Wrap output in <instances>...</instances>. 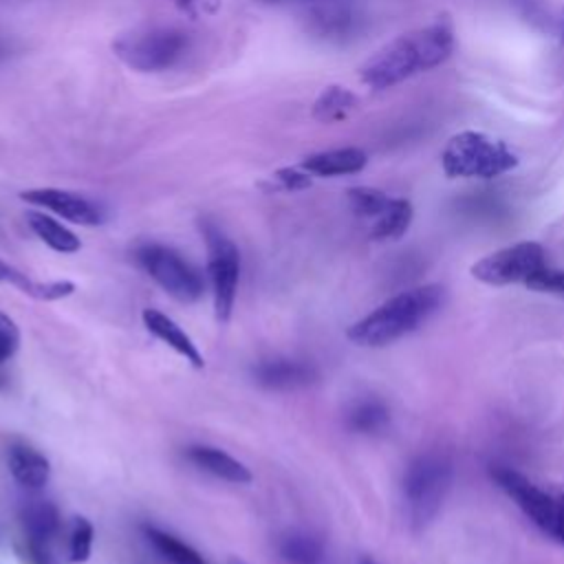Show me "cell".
<instances>
[{
    "instance_id": "26",
    "label": "cell",
    "mask_w": 564,
    "mask_h": 564,
    "mask_svg": "<svg viewBox=\"0 0 564 564\" xmlns=\"http://www.w3.org/2000/svg\"><path fill=\"white\" fill-rule=\"evenodd\" d=\"M93 540H95L93 522L84 516H75L68 529V560L73 564L86 562L93 553Z\"/></svg>"
},
{
    "instance_id": "12",
    "label": "cell",
    "mask_w": 564,
    "mask_h": 564,
    "mask_svg": "<svg viewBox=\"0 0 564 564\" xmlns=\"http://www.w3.org/2000/svg\"><path fill=\"white\" fill-rule=\"evenodd\" d=\"M141 319H143V326L148 328V333H152L159 341L170 346L176 355H181L196 370H200L205 366L203 352L198 350L194 339L170 315H165L159 308H143Z\"/></svg>"
},
{
    "instance_id": "33",
    "label": "cell",
    "mask_w": 564,
    "mask_h": 564,
    "mask_svg": "<svg viewBox=\"0 0 564 564\" xmlns=\"http://www.w3.org/2000/svg\"><path fill=\"white\" fill-rule=\"evenodd\" d=\"M229 564H247V562H242V560H238V557H231Z\"/></svg>"
},
{
    "instance_id": "35",
    "label": "cell",
    "mask_w": 564,
    "mask_h": 564,
    "mask_svg": "<svg viewBox=\"0 0 564 564\" xmlns=\"http://www.w3.org/2000/svg\"><path fill=\"white\" fill-rule=\"evenodd\" d=\"M311 2H324V0H311Z\"/></svg>"
},
{
    "instance_id": "19",
    "label": "cell",
    "mask_w": 564,
    "mask_h": 564,
    "mask_svg": "<svg viewBox=\"0 0 564 564\" xmlns=\"http://www.w3.org/2000/svg\"><path fill=\"white\" fill-rule=\"evenodd\" d=\"M357 104L359 99L352 90L339 84H330L317 95L311 115L319 123H341L352 115Z\"/></svg>"
},
{
    "instance_id": "27",
    "label": "cell",
    "mask_w": 564,
    "mask_h": 564,
    "mask_svg": "<svg viewBox=\"0 0 564 564\" xmlns=\"http://www.w3.org/2000/svg\"><path fill=\"white\" fill-rule=\"evenodd\" d=\"M313 174L304 167H280L267 178V187L273 192H302L313 185Z\"/></svg>"
},
{
    "instance_id": "24",
    "label": "cell",
    "mask_w": 564,
    "mask_h": 564,
    "mask_svg": "<svg viewBox=\"0 0 564 564\" xmlns=\"http://www.w3.org/2000/svg\"><path fill=\"white\" fill-rule=\"evenodd\" d=\"M324 2L326 4L315 7L311 13L313 29L326 37H344L346 33H350L355 29V15L341 4H333L330 0Z\"/></svg>"
},
{
    "instance_id": "7",
    "label": "cell",
    "mask_w": 564,
    "mask_h": 564,
    "mask_svg": "<svg viewBox=\"0 0 564 564\" xmlns=\"http://www.w3.org/2000/svg\"><path fill=\"white\" fill-rule=\"evenodd\" d=\"M203 234L207 245V278L214 300V315L218 322H227L238 293L240 253L238 247L214 225H205Z\"/></svg>"
},
{
    "instance_id": "18",
    "label": "cell",
    "mask_w": 564,
    "mask_h": 564,
    "mask_svg": "<svg viewBox=\"0 0 564 564\" xmlns=\"http://www.w3.org/2000/svg\"><path fill=\"white\" fill-rule=\"evenodd\" d=\"M26 225L48 249H53L57 253L68 256V253H77L82 249V240L77 238V234L44 212H29Z\"/></svg>"
},
{
    "instance_id": "30",
    "label": "cell",
    "mask_w": 564,
    "mask_h": 564,
    "mask_svg": "<svg viewBox=\"0 0 564 564\" xmlns=\"http://www.w3.org/2000/svg\"><path fill=\"white\" fill-rule=\"evenodd\" d=\"M174 4L192 18H203V15H216L220 11L223 0H174Z\"/></svg>"
},
{
    "instance_id": "17",
    "label": "cell",
    "mask_w": 564,
    "mask_h": 564,
    "mask_svg": "<svg viewBox=\"0 0 564 564\" xmlns=\"http://www.w3.org/2000/svg\"><path fill=\"white\" fill-rule=\"evenodd\" d=\"M0 284H11L20 293H24L33 300H42V302H57V300L73 295V291H75V284L70 280L35 282L24 271H20L18 267H13L11 262H7L2 258H0Z\"/></svg>"
},
{
    "instance_id": "31",
    "label": "cell",
    "mask_w": 564,
    "mask_h": 564,
    "mask_svg": "<svg viewBox=\"0 0 564 564\" xmlns=\"http://www.w3.org/2000/svg\"><path fill=\"white\" fill-rule=\"evenodd\" d=\"M18 53V40L11 33L0 31V64Z\"/></svg>"
},
{
    "instance_id": "2",
    "label": "cell",
    "mask_w": 564,
    "mask_h": 564,
    "mask_svg": "<svg viewBox=\"0 0 564 564\" xmlns=\"http://www.w3.org/2000/svg\"><path fill=\"white\" fill-rule=\"evenodd\" d=\"M443 297L445 289L436 282L401 291L350 324L346 337L357 346H388L427 322L441 308Z\"/></svg>"
},
{
    "instance_id": "9",
    "label": "cell",
    "mask_w": 564,
    "mask_h": 564,
    "mask_svg": "<svg viewBox=\"0 0 564 564\" xmlns=\"http://www.w3.org/2000/svg\"><path fill=\"white\" fill-rule=\"evenodd\" d=\"M491 480L520 507V511L546 535L555 513H557V500L555 494H546L540 489L535 482H531L527 476L520 471L505 467V465H494L489 469Z\"/></svg>"
},
{
    "instance_id": "13",
    "label": "cell",
    "mask_w": 564,
    "mask_h": 564,
    "mask_svg": "<svg viewBox=\"0 0 564 564\" xmlns=\"http://www.w3.org/2000/svg\"><path fill=\"white\" fill-rule=\"evenodd\" d=\"M187 460L198 467L200 471H207L220 480L234 482V485H247L253 480V474L245 463L234 458L231 454L212 447V445H192L185 452Z\"/></svg>"
},
{
    "instance_id": "15",
    "label": "cell",
    "mask_w": 564,
    "mask_h": 564,
    "mask_svg": "<svg viewBox=\"0 0 564 564\" xmlns=\"http://www.w3.org/2000/svg\"><path fill=\"white\" fill-rule=\"evenodd\" d=\"M253 377L260 386L271 390H293L311 383L317 372L311 364L297 359H267L253 368Z\"/></svg>"
},
{
    "instance_id": "29",
    "label": "cell",
    "mask_w": 564,
    "mask_h": 564,
    "mask_svg": "<svg viewBox=\"0 0 564 564\" xmlns=\"http://www.w3.org/2000/svg\"><path fill=\"white\" fill-rule=\"evenodd\" d=\"M524 286H529L531 291H538V293L564 295V271L551 269V267H542L538 273H533L524 282Z\"/></svg>"
},
{
    "instance_id": "20",
    "label": "cell",
    "mask_w": 564,
    "mask_h": 564,
    "mask_svg": "<svg viewBox=\"0 0 564 564\" xmlns=\"http://www.w3.org/2000/svg\"><path fill=\"white\" fill-rule=\"evenodd\" d=\"M412 203L408 198H390L388 207L375 218L370 238L375 240H399L412 225Z\"/></svg>"
},
{
    "instance_id": "32",
    "label": "cell",
    "mask_w": 564,
    "mask_h": 564,
    "mask_svg": "<svg viewBox=\"0 0 564 564\" xmlns=\"http://www.w3.org/2000/svg\"><path fill=\"white\" fill-rule=\"evenodd\" d=\"M357 564H377L375 560H370V557H361Z\"/></svg>"
},
{
    "instance_id": "3",
    "label": "cell",
    "mask_w": 564,
    "mask_h": 564,
    "mask_svg": "<svg viewBox=\"0 0 564 564\" xmlns=\"http://www.w3.org/2000/svg\"><path fill=\"white\" fill-rule=\"evenodd\" d=\"M518 165V154L500 139L463 130L449 137L441 152V167L447 178H496Z\"/></svg>"
},
{
    "instance_id": "28",
    "label": "cell",
    "mask_w": 564,
    "mask_h": 564,
    "mask_svg": "<svg viewBox=\"0 0 564 564\" xmlns=\"http://www.w3.org/2000/svg\"><path fill=\"white\" fill-rule=\"evenodd\" d=\"M20 348V328L4 311H0V366L11 361Z\"/></svg>"
},
{
    "instance_id": "11",
    "label": "cell",
    "mask_w": 564,
    "mask_h": 564,
    "mask_svg": "<svg viewBox=\"0 0 564 564\" xmlns=\"http://www.w3.org/2000/svg\"><path fill=\"white\" fill-rule=\"evenodd\" d=\"M24 203H31L35 207H44L64 220H70L75 225H99L104 220V212L99 205L88 200L86 196H79L68 189H57V187H37V189H24L20 194Z\"/></svg>"
},
{
    "instance_id": "5",
    "label": "cell",
    "mask_w": 564,
    "mask_h": 564,
    "mask_svg": "<svg viewBox=\"0 0 564 564\" xmlns=\"http://www.w3.org/2000/svg\"><path fill=\"white\" fill-rule=\"evenodd\" d=\"M189 51V35L176 26H150L126 33L112 42L115 57L139 73L174 68Z\"/></svg>"
},
{
    "instance_id": "16",
    "label": "cell",
    "mask_w": 564,
    "mask_h": 564,
    "mask_svg": "<svg viewBox=\"0 0 564 564\" xmlns=\"http://www.w3.org/2000/svg\"><path fill=\"white\" fill-rule=\"evenodd\" d=\"M368 154L361 148H335L308 154L300 167L313 176H346L366 167Z\"/></svg>"
},
{
    "instance_id": "22",
    "label": "cell",
    "mask_w": 564,
    "mask_h": 564,
    "mask_svg": "<svg viewBox=\"0 0 564 564\" xmlns=\"http://www.w3.org/2000/svg\"><path fill=\"white\" fill-rule=\"evenodd\" d=\"M278 551L286 564H326L324 544L302 531H291L280 538Z\"/></svg>"
},
{
    "instance_id": "25",
    "label": "cell",
    "mask_w": 564,
    "mask_h": 564,
    "mask_svg": "<svg viewBox=\"0 0 564 564\" xmlns=\"http://www.w3.org/2000/svg\"><path fill=\"white\" fill-rule=\"evenodd\" d=\"M348 196V203L352 207V212L361 218H377L390 203L392 196H388L386 192L377 189V187H366V185H359V187H350L346 192Z\"/></svg>"
},
{
    "instance_id": "14",
    "label": "cell",
    "mask_w": 564,
    "mask_h": 564,
    "mask_svg": "<svg viewBox=\"0 0 564 564\" xmlns=\"http://www.w3.org/2000/svg\"><path fill=\"white\" fill-rule=\"evenodd\" d=\"M7 465H9V471H11L13 480L20 487L31 489V491L42 489L51 478L48 458L40 449L31 447L26 443H13L9 447Z\"/></svg>"
},
{
    "instance_id": "21",
    "label": "cell",
    "mask_w": 564,
    "mask_h": 564,
    "mask_svg": "<svg viewBox=\"0 0 564 564\" xmlns=\"http://www.w3.org/2000/svg\"><path fill=\"white\" fill-rule=\"evenodd\" d=\"M143 533L148 542L154 546V551L170 564H207V560L189 544L178 540L176 535L159 529V527H143Z\"/></svg>"
},
{
    "instance_id": "8",
    "label": "cell",
    "mask_w": 564,
    "mask_h": 564,
    "mask_svg": "<svg viewBox=\"0 0 564 564\" xmlns=\"http://www.w3.org/2000/svg\"><path fill=\"white\" fill-rule=\"evenodd\" d=\"M546 267V253L540 242L522 240L509 247H502L494 253H487L478 262L471 264L469 273L482 284L489 286H507L527 282L533 273Z\"/></svg>"
},
{
    "instance_id": "1",
    "label": "cell",
    "mask_w": 564,
    "mask_h": 564,
    "mask_svg": "<svg viewBox=\"0 0 564 564\" xmlns=\"http://www.w3.org/2000/svg\"><path fill=\"white\" fill-rule=\"evenodd\" d=\"M452 51L454 31L447 22L436 20L427 26L397 35L377 48L359 66V79L370 90H386L419 73L445 64Z\"/></svg>"
},
{
    "instance_id": "4",
    "label": "cell",
    "mask_w": 564,
    "mask_h": 564,
    "mask_svg": "<svg viewBox=\"0 0 564 564\" xmlns=\"http://www.w3.org/2000/svg\"><path fill=\"white\" fill-rule=\"evenodd\" d=\"M452 478L454 465L443 452H425L408 465L403 476V496L414 531H423L436 518L449 494Z\"/></svg>"
},
{
    "instance_id": "10",
    "label": "cell",
    "mask_w": 564,
    "mask_h": 564,
    "mask_svg": "<svg viewBox=\"0 0 564 564\" xmlns=\"http://www.w3.org/2000/svg\"><path fill=\"white\" fill-rule=\"evenodd\" d=\"M22 531L29 555L35 564H53L51 546L62 529V516L51 500H29L22 507Z\"/></svg>"
},
{
    "instance_id": "34",
    "label": "cell",
    "mask_w": 564,
    "mask_h": 564,
    "mask_svg": "<svg viewBox=\"0 0 564 564\" xmlns=\"http://www.w3.org/2000/svg\"><path fill=\"white\" fill-rule=\"evenodd\" d=\"M262 2H282V0H262Z\"/></svg>"
},
{
    "instance_id": "23",
    "label": "cell",
    "mask_w": 564,
    "mask_h": 564,
    "mask_svg": "<svg viewBox=\"0 0 564 564\" xmlns=\"http://www.w3.org/2000/svg\"><path fill=\"white\" fill-rule=\"evenodd\" d=\"M388 423H390V412L379 399L355 401L346 412V425L359 434L383 432Z\"/></svg>"
},
{
    "instance_id": "6",
    "label": "cell",
    "mask_w": 564,
    "mask_h": 564,
    "mask_svg": "<svg viewBox=\"0 0 564 564\" xmlns=\"http://www.w3.org/2000/svg\"><path fill=\"white\" fill-rule=\"evenodd\" d=\"M139 267L174 300L192 304L200 300L205 282L200 273L172 247L165 245H143L137 251Z\"/></svg>"
}]
</instances>
